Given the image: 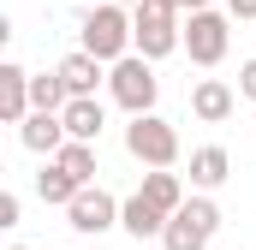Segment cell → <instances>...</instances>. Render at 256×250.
I'll use <instances>...</instances> for the list:
<instances>
[{
  "instance_id": "6da1fadb",
  "label": "cell",
  "mask_w": 256,
  "mask_h": 250,
  "mask_svg": "<svg viewBox=\"0 0 256 250\" xmlns=\"http://www.w3.org/2000/svg\"><path fill=\"white\" fill-rule=\"evenodd\" d=\"M78 36H84V48L96 54V60H126L131 48V6H120V0H96L90 12H84V24H78Z\"/></svg>"
},
{
  "instance_id": "7a4b0ae2",
  "label": "cell",
  "mask_w": 256,
  "mask_h": 250,
  "mask_svg": "<svg viewBox=\"0 0 256 250\" xmlns=\"http://www.w3.org/2000/svg\"><path fill=\"white\" fill-rule=\"evenodd\" d=\"M131 42H137L143 60H167L173 48H185L179 6H173V0H143V6H131Z\"/></svg>"
},
{
  "instance_id": "3957f363",
  "label": "cell",
  "mask_w": 256,
  "mask_h": 250,
  "mask_svg": "<svg viewBox=\"0 0 256 250\" xmlns=\"http://www.w3.org/2000/svg\"><path fill=\"white\" fill-rule=\"evenodd\" d=\"M108 90H114V102H120L126 114H155L161 78H155V66L143 60V54H126V60L108 66Z\"/></svg>"
},
{
  "instance_id": "277c9868",
  "label": "cell",
  "mask_w": 256,
  "mask_h": 250,
  "mask_svg": "<svg viewBox=\"0 0 256 250\" xmlns=\"http://www.w3.org/2000/svg\"><path fill=\"white\" fill-rule=\"evenodd\" d=\"M214 232H220V208H214L208 196H185V202L167 214L161 244H167V250H208Z\"/></svg>"
},
{
  "instance_id": "5b68a950",
  "label": "cell",
  "mask_w": 256,
  "mask_h": 250,
  "mask_svg": "<svg viewBox=\"0 0 256 250\" xmlns=\"http://www.w3.org/2000/svg\"><path fill=\"white\" fill-rule=\"evenodd\" d=\"M126 149H131V161H143V167H173L179 161V131L161 120V114H131Z\"/></svg>"
},
{
  "instance_id": "8992f818",
  "label": "cell",
  "mask_w": 256,
  "mask_h": 250,
  "mask_svg": "<svg viewBox=\"0 0 256 250\" xmlns=\"http://www.w3.org/2000/svg\"><path fill=\"white\" fill-rule=\"evenodd\" d=\"M232 24H226V12H214V6H196L191 12V24H185V54H191L196 66H220L226 60V36Z\"/></svg>"
},
{
  "instance_id": "52a82bcc",
  "label": "cell",
  "mask_w": 256,
  "mask_h": 250,
  "mask_svg": "<svg viewBox=\"0 0 256 250\" xmlns=\"http://www.w3.org/2000/svg\"><path fill=\"white\" fill-rule=\"evenodd\" d=\"M120 208H126V202H114L102 185H84L72 202H66V226H72V232H84V238H96V232L120 226Z\"/></svg>"
},
{
  "instance_id": "ba28073f",
  "label": "cell",
  "mask_w": 256,
  "mask_h": 250,
  "mask_svg": "<svg viewBox=\"0 0 256 250\" xmlns=\"http://www.w3.org/2000/svg\"><path fill=\"white\" fill-rule=\"evenodd\" d=\"M30 114H36V108H30V72H24V66H0V120L24 125Z\"/></svg>"
},
{
  "instance_id": "9c48e42d",
  "label": "cell",
  "mask_w": 256,
  "mask_h": 250,
  "mask_svg": "<svg viewBox=\"0 0 256 250\" xmlns=\"http://www.w3.org/2000/svg\"><path fill=\"white\" fill-rule=\"evenodd\" d=\"M18 137H24V149H36V155H60V143H66V120H60V114H48V108H36L30 120L18 125Z\"/></svg>"
},
{
  "instance_id": "30bf717a",
  "label": "cell",
  "mask_w": 256,
  "mask_h": 250,
  "mask_svg": "<svg viewBox=\"0 0 256 250\" xmlns=\"http://www.w3.org/2000/svg\"><path fill=\"white\" fill-rule=\"evenodd\" d=\"M120 226H126L131 238H161V232H167V208H161V202H149V196L137 190L126 208H120Z\"/></svg>"
},
{
  "instance_id": "8fae6325",
  "label": "cell",
  "mask_w": 256,
  "mask_h": 250,
  "mask_svg": "<svg viewBox=\"0 0 256 250\" xmlns=\"http://www.w3.org/2000/svg\"><path fill=\"white\" fill-rule=\"evenodd\" d=\"M60 120H66V137H84V143H96V137H102V125H108V114H102V102H96V96H72Z\"/></svg>"
},
{
  "instance_id": "7c38bea8",
  "label": "cell",
  "mask_w": 256,
  "mask_h": 250,
  "mask_svg": "<svg viewBox=\"0 0 256 250\" xmlns=\"http://www.w3.org/2000/svg\"><path fill=\"white\" fill-rule=\"evenodd\" d=\"M191 114H196L202 125H220L226 114H232V90H226L220 78H202V84L191 90Z\"/></svg>"
},
{
  "instance_id": "4fadbf2b",
  "label": "cell",
  "mask_w": 256,
  "mask_h": 250,
  "mask_svg": "<svg viewBox=\"0 0 256 250\" xmlns=\"http://www.w3.org/2000/svg\"><path fill=\"white\" fill-rule=\"evenodd\" d=\"M226 173H232V155H226L220 143H202V149H191V185H196V190H214Z\"/></svg>"
},
{
  "instance_id": "5bb4252c",
  "label": "cell",
  "mask_w": 256,
  "mask_h": 250,
  "mask_svg": "<svg viewBox=\"0 0 256 250\" xmlns=\"http://www.w3.org/2000/svg\"><path fill=\"white\" fill-rule=\"evenodd\" d=\"M102 66H108V60H96L90 48L66 54V60H60V78H66V90H72V96H96V84H102Z\"/></svg>"
},
{
  "instance_id": "9a60e30c",
  "label": "cell",
  "mask_w": 256,
  "mask_h": 250,
  "mask_svg": "<svg viewBox=\"0 0 256 250\" xmlns=\"http://www.w3.org/2000/svg\"><path fill=\"white\" fill-rule=\"evenodd\" d=\"M78 179H72V173H66L60 161H54V155H48V167H42V173H36V196H42V202H54V208H66V202H72V196H78Z\"/></svg>"
},
{
  "instance_id": "2e32d148",
  "label": "cell",
  "mask_w": 256,
  "mask_h": 250,
  "mask_svg": "<svg viewBox=\"0 0 256 250\" xmlns=\"http://www.w3.org/2000/svg\"><path fill=\"white\" fill-rule=\"evenodd\" d=\"M54 161H60V167L78 179V185H96V143H84V137H66Z\"/></svg>"
},
{
  "instance_id": "e0dca14e",
  "label": "cell",
  "mask_w": 256,
  "mask_h": 250,
  "mask_svg": "<svg viewBox=\"0 0 256 250\" xmlns=\"http://www.w3.org/2000/svg\"><path fill=\"white\" fill-rule=\"evenodd\" d=\"M143 196H149V202H161V208L173 214V208L185 202V185H179V173H173V167H149V173H143Z\"/></svg>"
},
{
  "instance_id": "ac0fdd59",
  "label": "cell",
  "mask_w": 256,
  "mask_h": 250,
  "mask_svg": "<svg viewBox=\"0 0 256 250\" xmlns=\"http://www.w3.org/2000/svg\"><path fill=\"white\" fill-rule=\"evenodd\" d=\"M66 102H72V90H66L60 66H54V72H42V78H30V108H48V114H66Z\"/></svg>"
},
{
  "instance_id": "d6986e66",
  "label": "cell",
  "mask_w": 256,
  "mask_h": 250,
  "mask_svg": "<svg viewBox=\"0 0 256 250\" xmlns=\"http://www.w3.org/2000/svg\"><path fill=\"white\" fill-rule=\"evenodd\" d=\"M238 96H244V102H256V60L238 66Z\"/></svg>"
},
{
  "instance_id": "ffe728a7",
  "label": "cell",
  "mask_w": 256,
  "mask_h": 250,
  "mask_svg": "<svg viewBox=\"0 0 256 250\" xmlns=\"http://www.w3.org/2000/svg\"><path fill=\"white\" fill-rule=\"evenodd\" d=\"M0 226H18V190H0Z\"/></svg>"
},
{
  "instance_id": "44dd1931",
  "label": "cell",
  "mask_w": 256,
  "mask_h": 250,
  "mask_svg": "<svg viewBox=\"0 0 256 250\" xmlns=\"http://www.w3.org/2000/svg\"><path fill=\"white\" fill-rule=\"evenodd\" d=\"M226 12L232 18H256V0H226Z\"/></svg>"
},
{
  "instance_id": "7402d4cb",
  "label": "cell",
  "mask_w": 256,
  "mask_h": 250,
  "mask_svg": "<svg viewBox=\"0 0 256 250\" xmlns=\"http://www.w3.org/2000/svg\"><path fill=\"white\" fill-rule=\"evenodd\" d=\"M173 6H179V12H196V6H208V0H173Z\"/></svg>"
},
{
  "instance_id": "603a6c76",
  "label": "cell",
  "mask_w": 256,
  "mask_h": 250,
  "mask_svg": "<svg viewBox=\"0 0 256 250\" xmlns=\"http://www.w3.org/2000/svg\"><path fill=\"white\" fill-rule=\"evenodd\" d=\"M120 6H143V0H120Z\"/></svg>"
},
{
  "instance_id": "cb8c5ba5",
  "label": "cell",
  "mask_w": 256,
  "mask_h": 250,
  "mask_svg": "<svg viewBox=\"0 0 256 250\" xmlns=\"http://www.w3.org/2000/svg\"><path fill=\"white\" fill-rule=\"evenodd\" d=\"M12 250H24V244H12Z\"/></svg>"
},
{
  "instance_id": "d4e9b609",
  "label": "cell",
  "mask_w": 256,
  "mask_h": 250,
  "mask_svg": "<svg viewBox=\"0 0 256 250\" xmlns=\"http://www.w3.org/2000/svg\"><path fill=\"white\" fill-rule=\"evenodd\" d=\"M90 6H96V0H90Z\"/></svg>"
}]
</instances>
